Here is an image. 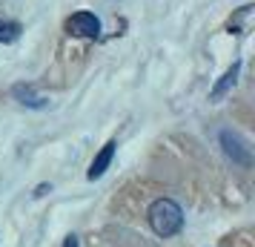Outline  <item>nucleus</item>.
Instances as JSON below:
<instances>
[{"label": "nucleus", "instance_id": "obj_2", "mask_svg": "<svg viewBox=\"0 0 255 247\" xmlns=\"http://www.w3.org/2000/svg\"><path fill=\"white\" fill-rule=\"evenodd\" d=\"M221 147H224V153L230 155L235 164H241V167L253 164V153H250V147L241 141V135H238V132L221 130Z\"/></svg>", "mask_w": 255, "mask_h": 247}, {"label": "nucleus", "instance_id": "obj_8", "mask_svg": "<svg viewBox=\"0 0 255 247\" xmlns=\"http://www.w3.org/2000/svg\"><path fill=\"white\" fill-rule=\"evenodd\" d=\"M49 190H52V187H49V184H40V187L35 190V196H37V199H40V196H46Z\"/></svg>", "mask_w": 255, "mask_h": 247}, {"label": "nucleus", "instance_id": "obj_3", "mask_svg": "<svg viewBox=\"0 0 255 247\" xmlns=\"http://www.w3.org/2000/svg\"><path fill=\"white\" fill-rule=\"evenodd\" d=\"M66 32L75 35V37H98L101 20H98L92 12H75L69 20H66Z\"/></svg>", "mask_w": 255, "mask_h": 247}, {"label": "nucleus", "instance_id": "obj_9", "mask_svg": "<svg viewBox=\"0 0 255 247\" xmlns=\"http://www.w3.org/2000/svg\"><path fill=\"white\" fill-rule=\"evenodd\" d=\"M63 247H78V239H75V236H66V242H63Z\"/></svg>", "mask_w": 255, "mask_h": 247}, {"label": "nucleus", "instance_id": "obj_7", "mask_svg": "<svg viewBox=\"0 0 255 247\" xmlns=\"http://www.w3.org/2000/svg\"><path fill=\"white\" fill-rule=\"evenodd\" d=\"M17 37H20V23L0 17V43H14Z\"/></svg>", "mask_w": 255, "mask_h": 247}, {"label": "nucleus", "instance_id": "obj_1", "mask_svg": "<svg viewBox=\"0 0 255 247\" xmlns=\"http://www.w3.org/2000/svg\"><path fill=\"white\" fill-rule=\"evenodd\" d=\"M146 219H149V227L155 230V236H161V239H169V236L181 233V227H184V210L172 199L152 201Z\"/></svg>", "mask_w": 255, "mask_h": 247}, {"label": "nucleus", "instance_id": "obj_5", "mask_svg": "<svg viewBox=\"0 0 255 247\" xmlns=\"http://www.w3.org/2000/svg\"><path fill=\"white\" fill-rule=\"evenodd\" d=\"M12 95H14V98H17L23 106H32V109H43V106L49 104L43 95L35 92V86H32V83H14V86H12Z\"/></svg>", "mask_w": 255, "mask_h": 247}, {"label": "nucleus", "instance_id": "obj_6", "mask_svg": "<svg viewBox=\"0 0 255 247\" xmlns=\"http://www.w3.org/2000/svg\"><path fill=\"white\" fill-rule=\"evenodd\" d=\"M238 72H241V60H235V63H232L230 69H227L224 75H221V81L215 83V86H212L209 98H212V101H221V98H224V95L230 92L232 86H235V81H238Z\"/></svg>", "mask_w": 255, "mask_h": 247}, {"label": "nucleus", "instance_id": "obj_4", "mask_svg": "<svg viewBox=\"0 0 255 247\" xmlns=\"http://www.w3.org/2000/svg\"><path fill=\"white\" fill-rule=\"evenodd\" d=\"M115 141H106L104 147H101V153L95 155V161L89 164V173H86V178L89 181H95V178H101L109 170V164H112V158H115Z\"/></svg>", "mask_w": 255, "mask_h": 247}]
</instances>
